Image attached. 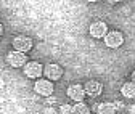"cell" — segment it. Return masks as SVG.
<instances>
[{"instance_id": "cell-1", "label": "cell", "mask_w": 135, "mask_h": 114, "mask_svg": "<svg viewBox=\"0 0 135 114\" xmlns=\"http://www.w3.org/2000/svg\"><path fill=\"white\" fill-rule=\"evenodd\" d=\"M34 90H36L40 96H45V98H48V96H53V82L48 79H39L36 80V84H34Z\"/></svg>"}, {"instance_id": "cell-2", "label": "cell", "mask_w": 135, "mask_h": 114, "mask_svg": "<svg viewBox=\"0 0 135 114\" xmlns=\"http://www.w3.org/2000/svg\"><path fill=\"white\" fill-rule=\"evenodd\" d=\"M44 71H45V66H42V63H39V61H29L26 66L23 68V72H24L26 77L37 79V80H39V77L42 76Z\"/></svg>"}, {"instance_id": "cell-3", "label": "cell", "mask_w": 135, "mask_h": 114, "mask_svg": "<svg viewBox=\"0 0 135 114\" xmlns=\"http://www.w3.org/2000/svg\"><path fill=\"white\" fill-rule=\"evenodd\" d=\"M11 45H13V48H15L16 52L26 53V52H29L31 48H32V40L27 36H16L11 40Z\"/></svg>"}, {"instance_id": "cell-4", "label": "cell", "mask_w": 135, "mask_h": 114, "mask_svg": "<svg viewBox=\"0 0 135 114\" xmlns=\"http://www.w3.org/2000/svg\"><path fill=\"white\" fill-rule=\"evenodd\" d=\"M7 60H8V64L13 68H24L27 64V56L21 52H16V50H11L7 55Z\"/></svg>"}, {"instance_id": "cell-5", "label": "cell", "mask_w": 135, "mask_h": 114, "mask_svg": "<svg viewBox=\"0 0 135 114\" xmlns=\"http://www.w3.org/2000/svg\"><path fill=\"white\" fill-rule=\"evenodd\" d=\"M105 43L109 48H119L124 43L122 32H119V31H111V32H108V36L105 37Z\"/></svg>"}, {"instance_id": "cell-6", "label": "cell", "mask_w": 135, "mask_h": 114, "mask_svg": "<svg viewBox=\"0 0 135 114\" xmlns=\"http://www.w3.org/2000/svg\"><path fill=\"white\" fill-rule=\"evenodd\" d=\"M90 36L95 39H105L108 36V26L103 21H95L90 24Z\"/></svg>"}, {"instance_id": "cell-7", "label": "cell", "mask_w": 135, "mask_h": 114, "mask_svg": "<svg viewBox=\"0 0 135 114\" xmlns=\"http://www.w3.org/2000/svg\"><path fill=\"white\" fill-rule=\"evenodd\" d=\"M44 74H45V77L48 79V80H58V79H61V76H63V68L60 66V64H56V63H50V64H45V71H44Z\"/></svg>"}, {"instance_id": "cell-8", "label": "cell", "mask_w": 135, "mask_h": 114, "mask_svg": "<svg viewBox=\"0 0 135 114\" xmlns=\"http://www.w3.org/2000/svg\"><path fill=\"white\" fill-rule=\"evenodd\" d=\"M66 93H68V96H69L73 101H76V103H82V101H84V96L87 95V93H85V88H84L82 85H79V84L69 85Z\"/></svg>"}, {"instance_id": "cell-9", "label": "cell", "mask_w": 135, "mask_h": 114, "mask_svg": "<svg viewBox=\"0 0 135 114\" xmlns=\"http://www.w3.org/2000/svg\"><path fill=\"white\" fill-rule=\"evenodd\" d=\"M84 88H85V93L89 96H92V98H95V96H98L103 92V85H101L98 80H89V82L84 85Z\"/></svg>"}, {"instance_id": "cell-10", "label": "cell", "mask_w": 135, "mask_h": 114, "mask_svg": "<svg viewBox=\"0 0 135 114\" xmlns=\"http://www.w3.org/2000/svg\"><path fill=\"white\" fill-rule=\"evenodd\" d=\"M121 93L124 98H129V100H133L135 98V82H126L121 88Z\"/></svg>"}, {"instance_id": "cell-11", "label": "cell", "mask_w": 135, "mask_h": 114, "mask_svg": "<svg viewBox=\"0 0 135 114\" xmlns=\"http://www.w3.org/2000/svg\"><path fill=\"white\" fill-rule=\"evenodd\" d=\"M97 111H98V114H116V112H117L114 103H108V101L100 103L98 108H97Z\"/></svg>"}, {"instance_id": "cell-12", "label": "cell", "mask_w": 135, "mask_h": 114, "mask_svg": "<svg viewBox=\"0 0 135 114\" xmlns=\"http://www.w3.org/2000/svg\"><path fill=\"white\" fill-rule=\"evenodd\" d=\"M71 114H90V108L85 105V103H77L73 106V112Z\"/></svg>"}, {"instance_id": "cell-13", "label": "cell", "mask_w": 135, "mask_h": 114, "mask_svg": "<svg viewBox=\"0 0 135 114\" xmlns=\"http://www.w3.org/2000/svg\"><path fill=\"white\" fill-rule=\"evenodd\" d=\"M60 112L61 114H71L73 112V106H69V105H61L60 106Z\"/></svg>"}, {"instance_id": "cell-14", "label": "cell", "mask_w": 135, "mask_h": 114, "mask_svg": "<svg viewBox=\"0 0 135 114\" xmlns=\"http://www.w3.org/2000/svg\"><path fill=\"white\" fill-rule=\"evenodd\" d=\"M55 103H58L56 96H48V98H45V105H55Z\"/></svg>"}, {"instance_id": "cell-15", "label": "cell", "mask_w": 135, "mask_h": 114, "mask_svg": "<svg viewBox=\"0 0 135 114\" xmlns=\"http://www.w3.org/2000/svg\"><path fill=\"white\" fill-rule=\"evenodd\" d=\"M114 106H116V109H121L124 106V103L122 101H114Z\"/></svg>"}, {"instance_id": "cell-16", "label": "cell", "mask_w": 135, "mask_h": 114, "mask_svg": "<svg viewBox=\"0 0 135 114\" xmlns=\"http://www.w3.org/2000/svg\"><path fill=\"white\" fill-rule=\"evenodd\" d=\"M130 114H135V105H132V108H130Z\"/></svg>"}, {"instance_id": "cell-17", "label": "cell", "mask_w": 135, "mask_h": 114, "mask_svg": "<svg viewBox=\"0 0 135 114\" xmlns=\"http://www.w3.org/2000/svg\"><path fill=\"white\" fill-rule=\"evenodd\" d=\"M132 82H135V69L132 71Z\"/></svg>"}]
</instances>
